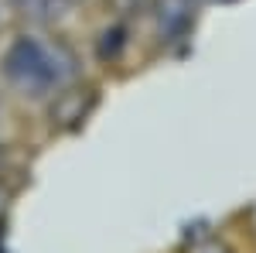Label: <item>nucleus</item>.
Here are the masks:
<instances>
[{"label": "nucleus", "mask_w": 256, "mask_h": 253, "mask_svg": "<svg viewBox=\"0 0 256 253\" xmlns=\"http://www.w3.org/2000/svg\"><path fill=\"white\" fill-rule=\"evenodd\" d=\"M4 76L18 93L41 99L72 82L76 59L58 41H48L41 35H20L4 52Z\"/></svg>", "instance_id": "1"}, {"label": "nucleus", "mask_w": 256, "mask_h": 253, "mask_svg": "<svg viewBox=\"0 0 256 253\" xmlns=\"http://www.w3.org/2000/svg\"><path fill=\"white\" fill-rule=\"evenodd\" d=\"M24 14H31V18H62V14H68L79 0H14Z\"/></svg>", "instance_id": "2"}, {"label": "nucleus", "mask_w": 256, "mask_h": 253, "mask_svg": "<svg viewBox=\"0 0 256 253\" xmlns=\"http://www.w3.org/2000/svg\"><path fill=\"white\" fill-rule=\"evenodd\" d=\"M188 21V0H160V31H178Z\"/></svg>", "instance_id": "3"}, {"label": "nucleus", "mask_w": 256, "mask_h": 253, "mask_svg": "<svg viewBox=\"0 0 256 253\" xmlns=\"http://www.w3.org/2000/svg\"><path fill=\"white\" fill-rule=\"evenodd\" d=\"M192 253H229L218 239H202V243H195L192 246Z\"/></svg>", "instance_id": "4"}, {"label": "nucleus", "mask_w": 256, "mask_h": 253, "mask_svg": "<svg viewBox=\"0 0 256 253\" xmlns=\"http://www.w3.org/2000/svg\"><path fill=\"white\" fill-rule=\"evenodd\" d=\"M4 202H7V192H4V188H0V209H4Z\"/></svg>", "instance_id": "5"}]
</instances>
